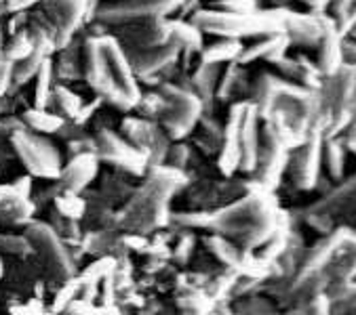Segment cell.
<instances>
[{
	"label": "cell",
	"mask_w": 356,
	"mask_h": 315,
	"mask_svg": "<svg viewBox=\"0 0 356 315\" xmlns=\"http://www.w3.org/2000/svg\"><path fill=\"white\" fill-rule=\"evenodd\" d=\"M0 42H3V36H0Z\"/></svg>",
	"instance_id": "15"
},
{
	"label": "cell",
	"mask_w": 356,
	"mask_h": 315,
	"mask_svg": "<svg viewBox=\"0 0 356 315\" xmlns=\"http://www.w3.org/2000/svg\"><path fill=\"white\" fill-rule=\"evenodd\" d=\"M44 7L51 15L55 32L67 36V32L76 26L85 5L83 0H44Z\"/></svg>",
	"instance_id": "4"
},
{
	"label": "cell",
	"mask_w": 356,
	"mask_h": 315,
	"mask_svg": "<svg viewBox=\"0 0 356 315\" xmlns=\"http://www.w3.org/2000/svg\"><path fill=\"white\" fill-rule=\"evenodd\" d=\"M34 49H36V46H34V42H32L28 36H24V34H15V36L11 38V42L7 44V49H5V55H3V57H7L9 61L17 63V61H22L24 57H28Z\"/></svg>",
	"instance_id": "7"
},
{
	"label": "cell",
	"mask_w": 356,
	"mask_h": 315,
	"mask_svg": "<svg viewBox=\"0 0 356 315\" xmlns=\"http://www.w3.org/2000/svg\"><path fill=\"white\" fill-rule=\"evenodd\" d=\"M26 120H28L36 130H42V133H53V130H57L59 124H61L59 116L47 114L44 110H32V112H28V114H26Z\"/></svg>",
	"instance_id": "9"
},
{
	"label": "cell",
	"mask_w": 356,
	"mask_h": 315,
	"mask_svg": "<svg viewBox=\"0 0 356 315\" xmlns=\"http://www.w3.org/2000/svg\"><path fill=\"white\" fill-rule=\"evenodd\" d=\"M133 51H137V53L127 57L129 67H135L141 74H150V71L163 69L177 53V46L169 42L165 46L161 44V46H152V49H133Z\"/></svg>",
	"instance_id": "3"
},
{
	"label": "cell",
	"mask_w": 356,
	"mask_h": 315,
	"mask_svg": "<svg viewBox=\"0 0 356 315\" xmlns=\"http://www.w3.org/2000/svg\"><path fill=\"white\" fill-rule=\"evenodd\" d=\"M57 108L63 116L79 114V97L72 95L67 89H57Z\"/></svg>",
	"instance_id": "11"
},
{
	"label": "cell",
	"mask_w": 356,
	"mask_h": 315,
	"mask_svg": "<svg viewBox=\"0 0 356 315\" xmlns=\"http://www.w3.org/2000/svg\"><path fill=\"white\" fill-rule=\"evenodd\" d=\"M0 246L7 253H22V248H26V242L19 238H7V240H0Z\"/></svg>",
	"instance_id": "13"
},
{
	"label": "cell",
	"mask_w": 356,
	"mask_h": 315,
	"mask_svg": "<svg viewBox=\"0 0 356 315\" xmlns=\"http://www.w3.org/2000/svg\"><path fill=\"white\" fill-rule=\"evenodd\" d=\"M238 51H241V44L236 40H224V42H218V44H213L211 49H207L204 61L207 63H218V61H224V59H230V57L238 55Z\"/></svg>",
	"instance_id": "8"
},
{
	"label": "cell",
	"mask_w": 356,
	"mask_h": 315,
	"mask_svg": "<svg viewBox=\"0 0 356 315\" xmlns=\"http://www.w3.org/2000/svg\"><path fill=\"white\" fill-rule=\"evenodd\" d=\"M13 65L7 57H0V95H5L13 83Z\"/></svg>",
	"instance_id": "12"
},
{
	"label": "cell",
	"mask_w": 356,
	"mask_h": 315,
	"mask_svg": "<svg viewBox=\"0 0 356 315\" xmlns=\"http://www.w3.org/2000/svg\"><path fill=\"white\" fill-rule=\"evenodd\" d=\"M177 0H122V3H110L104 5L99 11V17L106 22H133L154 17L167 9H171Z\"/></svg>",
	"instance_id": "2"
},
{
	"label": "cell",
	"mask_w": 356,
	"mask_h": 315,
	"mask_svg": "<svg viewBox=\"0 0 356 315\" xmlns=\"http://www.w3.org/2000/svg\"><path fill=\"white\" fill-rule=\"evenodd\" d=\"M318 36H321V28L316 22H312L310 17H293L291 38H296L302 44H312L316 42Z\"/></svg>",
	"instance_id": "6"
},
{
	"label": "cell",
	"mask_w": 356,
	"mask_h": 315,
	"mask_svg": "<svg viewBox=\"0 0 356 315\" xmlns=\"http://www.w3.org/2000/svg\"><path fill=\"white\" fill-rule=\"evenodd\" d=\"M13 145L19 151V158L30 169L32 175L55 177L59 173V160H57L53 147L47 141L36 139L32 135H26V133H15Z\"/></svg>",
	"instance_id": "1"
},
{
	"label": "cell",
	"mask_w": 356,
	"mask_h": 315,
	"mask_svg": "<svg viewBox=\"0 0 356 315\" xmlns=\"http://www.w3.org/2000/svg\"><path fill=\"white\" fill-rule=\"evenodd\" d=\"M38 87H36V110H44L49 101V80H51V63L42 61L38 69Z\"/></svg>",
	"instance_id": "10"
},
{
	"label": "cell",
	"mask_w": 356,
	"mask_h": 315,
	"mask_svg": "<svg viewBox=\"0 0 356 315\" xmlns=\"http://www.w3.org/2000/svg\"><path fill=\"white\" fill-rule=\"evenodd\" d=\"M42 61H44V59H42L40 49H34L28 57H24L22 61H17V63L13 65V83H15V85L28 83L34 74H38Z\"/></svg>",
	"instance_id": "5"
},
{
	"label": "cell",
	"mask_w": 356,
	"mask_h": 315,
	"mask_svg": "<svg viewBox=\"0 0 356 315\" xmlns=\"http://www.w3.org/2000/svg\"><path fill=\"white\" fill-rule=\"evenodd\" d=\"M304 3H312L314 5V3H321V0H304Z\"/></svg>",
	"instance_id": "14"
}]
</instances>
